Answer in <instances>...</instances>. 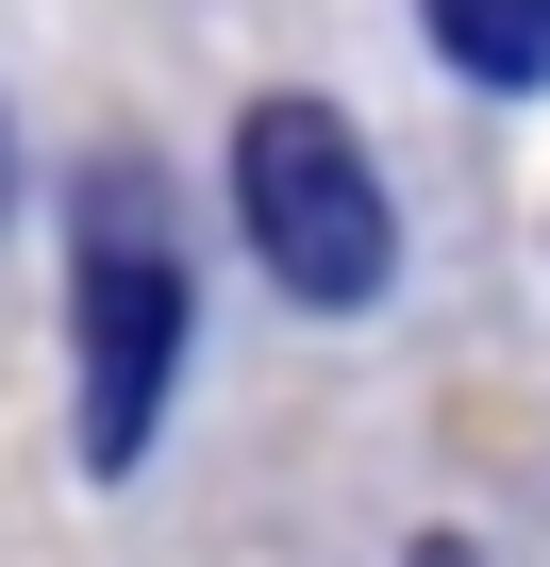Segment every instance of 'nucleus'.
Instances as JSON below:
<instances>
[{
	"instance_id": "nucleus-1",
	"label": "nucleus",
	"mask_w": 550,
	"mask_h": 567,
	"mask_svg": "<svg viewBox=\"0 0 550 567\" xmlns=\"http://www.w3.org/2000/svg\"><path fill=\"white\" fill-rule=\"evenodd\" d=\"M84 467H134L151 417H167V368H184V250H167V200L151 167H84Z\"/></svg>"
},
{
	"instance_id": "nucleus-2",
	"label": "nucleus",
	"mask_w": 550,
	"mask_h": 567,
	"mask_svg": "<svg viewBox=\"0 0 550 567\" xmlns=\"http://www.w3.org/2000/svg\"><path fill=\"white\" fill-rule=\"evenodd\" d=\"M234 217H250V250H267L284 301H384V267H401L384 167L351 151L334 101H250V134H234Z\"/></svg>"
},
{
	"instance_id": "nucleus-3",
	"label": "nucleus",
	"mask_w": 550,
	"mask_h": 567,
	"mask_svg": "<svg viewBox=\"0 0 550 567\" xmlns=\"http://www.w3.org/2000/svg\"><path fill=\"white\" fill-rule=\"evenodd\" d=\"M467 84H550V0H417Z\"/></svg>"
},
{
	"instance_id": "nucleus-4",
	"label": "nucleus",
	"mask_w": 550,
	"mask_h": 567,
	"mask_svg": "<svg viewBox=\"0 0 550 567\" xmlns=\"http://www.w3.org/2000/svg\"><path fill=\"white\" fill-rule=\"evenodd\" d=\"M417 567H484V550H450V534H434V550H417Z\"/></svg>"
}]
</instances>
